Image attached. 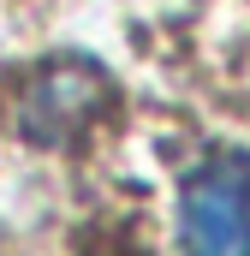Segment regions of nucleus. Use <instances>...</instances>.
Masks as SVG:
<instances>
[{
    "instance_id": "obj_1",
    "label": "nucleus",
    "mask_w": 250,
    "mask_h": 256,
    "mask_svg": "<svg viewBox=\"0 0 250 256\" xmlns=\"http://www.w3.org/2000/svg\"><path fill=\"white\" fill-rule=\"evenodd\" d=\"M185 256H250V155L226 149L190 167L179 191Z\"/></svg>"
},
{
    "instance_id": "obj_2",
    "label": "nucleus",
    "mask_w": 250,
    "mask_h": 256,
    "mask_svg": "<svg viewBox=\"0 0 250 256\" xmlns=\"http://www.w3.org/2000/svg\"><path fill=\"white\" fill-rule=\"evenodd\" d=\"M108 108V72L96 60H54L42 66L24 96H18V131L42 149H66L72 137H84L90 120Z\"/></svg>"
}]
</instances>
